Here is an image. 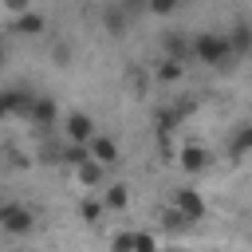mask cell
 <instances>
[{"instance_id":"cell-20","label":"cell","mask_w":252,"mask_h":252,"mask_svg":"<svg viewBox=\"0 0 252 252\" xmlns=\"http://www.w3.org/2000/svg\"><path fill=\"white\" fill-rule=\"evenodd\" d=\"M134 252H158V240L150 232H134Z\"/></svg>"},{"instance_id":"cell-10","label":"cell","mask_w":252,"mask_h":252,"mask_svg":"<svg viewBox=\"0 0 252 252\" xmlns=\"http://www.w3.org/2000/svg\"><path fill=\"white\" fill-rule=\"evenodd\" d=\"M177 161H181L185 173H201V169L209 165V150H205V146H181V158H177Z\"/></svg>"},{"instance_id":"cell-19","label":"cell","mask_w":252,"mask_h":252,"mask_svg":"<svg viewBox=\"0 0 252 252\" xmlns=\"http://www.w3.org/2000/svg\"><path fill=\"white\" fill-rule=\"evenodd\" d=\"M110 252H134V232H118L110 240Z\"/></svg>"},{"instance_id":"cell-22","label":"cell","mask_w":252,"mask_h":252,"mask_svg":"<svg viewBox=\"0 0 252 252\" xmlns=\"http://www.w3.org/2000/svg\"><path fill=\"white\" fill-rule=\"evenodd\" d=\"M150 12H154V16H165V12H173V4H169V0H154Z\"/></svg>"},{"instance_id":"cell-14","label":"cell","mask_w":252,"mask_h":252,"mask_svg":"<svg viewBox=\"0 0 252 252\" xmlns=\"http://www.w3.org/2000/svg\"><path fill=\"white\" fill-rule=\"evenodd\" d=\"M75 177H79L83 185H98V181H102V165H94V161L87 158V161H83V165L75 169Z\"/></svg>"},{"instance_id":"cell-9","label":"cell","mask_w":252,"mask_h":252,"mask_svg":"<svg viewBox=\"0 0 252 252\" xmlns=\"http://www.w3.org/2000/svg\"><path fill=\"white\" fill-rule=\"evenodd\" d=\"M248 150H252V126H248V122H240V126L232 130V138H228V158H232V161H240Z\"/></svg>"},{"instance_id":"cell-23","label":"cell","mask_w":252,"mask_h":252,"mask_svg":"<svg viewBox=\"0 0 252 252\" xmlns=\"http://www.w3.org/2000/svg\"><path fill=\"white\" fill-rule=\"evenodd\" d=\"M4 55H8V47H4V39H0V63H4Z\"/></svg>"},{"instance_id":"cell-11","label":"cell","mask_w":252,"mask_h":252,"mask_svg":"<svg viewBox=\"0 0 252 252\" xmlns=\"http://www.w3.org/2000/svg\"><path fill=\"white\" fill-rule=\"evenodd\" d=\"M43 28H47L43 12H32V8H24V12L16 16V32H20V35H39Z\"/></svg>"},{"instance_id":"cell-3","label":"cell","mask_w":252,"mask_h":252,"mask_svg":"<svg viewBox=\"0 0 252 252\" xmlns=\"http://www.w3.org/2000/svg\"><path fill=\"white\" fill-rule=\"evenodd\" d=\"M63 134L71 138V146H87L98 130H94V118L91 114H83V110H71L67 118H63Z\"/></svg>"},{"instance_id":"cell-4","label":"cell","mask_w":252,"mask_h":252,"mask_svg":"<svg viewBox=\"0 0 252 252\" xmlns=\"http://www.w3.org/2000/svg\"><path fill=\"white\" fill-rule=\"evenodd\" d=\"M173 213H181L189 224H197V220L205 217V201H201V193H197V189H177V197H173Z\"/></svg>"},{"instance_id":"cell-18","label":"cell","mask_w":252,"mask_h":252,"mask_svg":"<svg viewBox=\"0 0 252 252\" xmlns=\"http://www.w3.org/2000/svg\"><path fill=\"white\" fill-rule=\"evenodd\" d=\"M16 94H20V87H12V91H0V118L16 114Z\"/></svg>"},{"instance_id":"cell-21","label":"cell","mask_w":252,"mask_h":252,"mask_svg":"<svg viewBox=\"0 0 252 252\" xmlns=\"http://www.w3.org/2000/svg\"><path fill=\"white\" fill-rule=\"evenodd\" d=\"M161 220H165V228H189V220H185L181 213H173V209H165V213H161Z\"/></svg>"},{"instance_id":"cell-16","label":"cell","mask_w":252,"mask_h":252,"mask_svg":"<svg viewBox=\"0 0 252 252\" xmlns=\"http://www.w3.org/2000/svg\"><path fill=\"white\" fill-rule=\"evenodd\" d=\"M79 217H83L87 224H98V217H102V205H98L94 197H87V201L79 205Z\"/></svg>"},{"instance_id":"cell-13","label":"cell","mask_w":252,"mask_h":252,"mask_svg":"<svg viewBox=\"0 0 252 252\" xmlns=\"http://www.w3.org/2000/svg\"><path fill=\"white\" fill-rule=\"evenodd\" d=\"M87 158H91V154H87V146H71V142H67V146H59V161H63V165H75V169H79Z\"/></svg>"},{"instance_id":"cell-12","label":"cell","mask_w":252,"mask_h":252,"mask_svg":"<svg viewBox=\"0 0 252 252\" xmlns=\"http://www.w3.org/2000/svg\"><path fill=\"white\" fill-rule=\"evenodd\" d=\"M126 20H130V16H126L122 4H106V8H102V24H106V32L122 35V32H126Z\"/></svg>"},{"instance_id":"cell-2","label":"cell","mask_w":252,"mask_h":252,"mask_svg":"<svg viewBox=\"0 0 252 252\" xmlns=\"http://www.w3.org/2000/svg\"><path fill=\"white\" fill-rule=\"evenodd\" d=\"M0 228L12 232V236H28L35 228V213L28 205H20V201H4L0 205Z\"/></svg>"},{"instance_id":"cell-15","label":"cell","mask_w":252,"mask_h":252,"mask_svg":"<svg viewBox=\"0 0 252 252\" xmlns=\"http://www.w3.org/2000/svg\"><path fill=\"white\" fill-rule=\"evenodd\" d=\"M181 75H185L181 63H173V59H161V63H158V79H161V83H177Z\"/></svg>"},{"instance_id":"cell-1","label":"cell","mask_w":252,"mask_h":252,"mask_svg":"<svg viewBox=\"0 0 252 252\" xmlns=\"http://www.w3.org/2000/svg\"><path fill=\"white\" fill-rule=\"evenodd\" d=\"M189 55L197 59V63H205V67H232L236 59H232V51H228V39H224V32H197L193 35V43H189Z\"/></svg>"},{"instance_id":"cell-17","label":"cell","mask_w":252,"mask_h":252,"mask_svg":"<svg viewBox=\"0 0 252 252\" xmlns=\"http://www.w3.org/2000/svg\"><path fill=\"white\" fill-rule=\"evenodd\" d=\"M126 201H130L126 185H110V189H106V205H110V209H126Z\"/></svg>"},{"instance_id":"cell-24","label":"cell","mask_w":252,"mask_h":252,"mask_svg":"<svg viewBox=\"0 0 252 252\" xmlns=\"http://www.w3.org/2000/svg\"><path fill=\"white\" fill-rule=\"evenodd\" d=\"M165 252H177V248H165Z\"/></svg>"},{"instance_id":"cell-7","label":"cell","mask_w":252,"mask_h":252,"mask_svg":"<svg viewBox=\"0 0 252 252\" xmlns=\"http://www.w3.org/2000/svg\"><path fill=\"white\" fill-rule=\"evenodd\" d=\"M224 39H228L232 59L248 55V51H252V28H248V20H236V24H232V32H224Z\"/></svg>"},{"instance_id":"cell-6","label":"cell","mask_w":252,"mask_h":252,"mask_svg":"<svg viewBox=\"0 0 252 252\" xmlns=\"http://www.w3.org/2000/svg\"><path fill=\"white\" fill-rule=\"evenodd\" d=\"M87 154H91V161L102 165V169L118 161V146H114V138H106V134H94V138L87 142Z\"/></svg>"},{"instance_id":"cell-5","label":"cell","mask_w":252,"mask_h":252,"mask_svg":"<svg viewBox=\"0 0 252 252\" xmlns=\"http://www.w3.org/2000/svg\"><path fill=\"white\" fill-rule=\"evenodd\" d=\"M55 118H59V106H55L47 94H35V102H32V110H28V122L39 126V130H51Z\"/></svg>"},{"instance_id":"cell-8","label":"cell","mask_w":252,"mask_h":252,"mask_svg":"<svg viewBox=\"0 0 252 252\" xmlns=\"http://www.w3.org/2000/svg\"><path fill=\"white\" fill-rule=\"evenodd\" d=\"M189 110H193V102H177V106H165V110H158V114H154V126H158V134H169V130H177V122H181Z\"/></svg>"}]
</instances>
